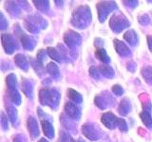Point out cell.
I'll list each match as a JSON object with an SVG mask.
<instances>
[{
  "instance_id": "6da1fadb",
  "label": "cell",
  "mask_w": 152,
  "mask_h": 142,
  "mask_svg": "<svg viewBox=\"0 0 152 142\" xmlns=\"http://www.w3.org/2000/svg\"><path fill=\"white\" fill-rule=\"evenodd\" d=\"M92 15L90 9L87 5H81L76 8L71 16V24L78 28H86L91 22Z\"/></svg>"
},
{
  "instance_id": "7a4b0ae2",
  "label": "cell",
  "mask_w": 152,
  "mask_h": 142,
  "mask_svg": "<svg viewBox=\"0 0 152 142\" xmlns=\"http://www.w3.org/2000/svg\"><path fill=\"white\" fill-rule=\"evenodd\" d=\"M61 99L59 91L55 88H42L39 91V101L42 105H47L53 110H57Z\"/></svg>"
},
{
  "instance_id": "3957f363",
  "label": "cell",
  "mask_w": 152,
  "mask_h": 142,
  "mask_svg": "<svg viewBox=\"0 0 152 142\" xmlns=\"http://www.w3.org/2000/svg\"><path fill=\"white\" fill-rule=\"evenodd\" d=\"M129 26H130L129 21L127 20V18L122 12L114 13L112 17L110 18V21H109V27L116 33L122 32L125 28H129Z\"/></svg>"
},
{
  "instance_id": "277c9868",
  "label": "cell",
  "mask_w": 152,
  "mask_h": 142,
  "mask_svg": "<svg viewBox=\"0 0 152 142\" xmlns=\"http://www.w3.org/2000/svg\"><path fill=\"white\" fill-rule=\"evenodd\" d=\"M117 9V4L113 1H101L97 3V12L100 22L104 23L106 21L109 12Z\"/></svg>"
},
{
  "instance_id": "5b68a950",
  "label": "cell",
  "mask_w": 152,
  "mask_h": 142,
  "mask_svg": "<svg viewBox=\"0 0 152 142\" xmlns=\"http://www.w3.org/2000/svg\"><path fill=\"white\" fill-rule=\"evenodd\" d=\"M15 34L19 38V40L22 43V46L25 49L27 50H32L36 46V40L34 37H32L31 35L26 34L25 32H23V30L20 28L19 25H16L15 28Z\"/></svg>"
},
{
  "instance_id": "8992f818",
  "label": "cell",
  "mask_w": 152,
  "mask_h": 142,
  "mask_svg": "<svg viewBox=\"0 0 152 142\" xmlns=\"http://www.w3.org/2000/svg\"><path fill=\"white\" fill-rule=\"evenodd\" d=\"M64 42L70 50L75 51L82 43V38H81L79 33L75 32L74 30H69L64 34Z\"/></svg>"
},
{
  "instance_id": "52a82bcc",
  "label": "cell",
  "mask_w": 152,
  "mask_h": 142,
  "mask_svg": "<svg viewBox=\"0 0 152 142\" xmlns=\"http://www.w3.org/2000/svg\"><path fill=\"white\" fill-rule=\"evenodd\" d=\"M94 102L97 107L102 109V110H104V109L114 105L115 104V99L112 98V96L107 91H104L95 97Z\"/></svg>"
},
{
  "instance_id": "ba28073f",
  "label": "cell",
  "mask_w": 152,
  "mask_h": 142,
  "mask_svg": "<svg viewBox=\"0 0 152 142\" xmlns=\"http://www.w3.org/2000/svg\"><path fill=\"white\" fill-rule=\"evenodd\" d=\"M82 132L86 137L89 140H98L103 136L102 131L93 124V123H86L82 126Z\"/></svg>"
},
{
  "instance_id": "9c48e42d",
  "label": "cell",
  "mask_w": 152,
  "mask_h": 142,
  "mask_svg": "<svg viewBox=\"0 0 152 142\" xmlns=\"http://www.w3.org/2000/svg\"><path fill=\"white\" fill-rule=\"evenodd\" d=\"M101 121H102V123L104 126H106L107 128H108V129L114 130L115 128L120 126L122 118L117 117L111 112H107V113L103 114Z\"/></svg>"
},
{
  "instance_id": "30bf717a",
  "label": "cell",
  "mask_w": 152,
  "mask_h": 142,
  "mask_svg": "<svg viewBox=\"0 0 152 142\" xmlns=\"http://www.w3.org/2000/svg\"><path fill=\"white\" fill-rule=\"evenodd\" d=\"M2 45L7 54H12L18 49V44L11 34H2Z\"/></svg>"
},
{
  "instance_id": "8fae6325",
  "label": "cell",
  "mask_w": 152,
  "mask_h": 142,
  "mask_svg": "<svg viewBox=\"0 0 152 142\" xmlns=\"http://www.w3.org/2000/svg\"><path fill=\"white\" fill-rule=\"evenodd\" d=\"M65 114L73 120H79L82 116L80 108L73 102H66L65 104Z\"/></svg>"
},
{
  "instance_id": "7c38bea8",
  "label": "cell",
  "mask_w": 152,
  "mask_h": 142,
  "mask_svg": "<svg viewBox=\"0 0 152 142\" xmlns=\"http://www.w3.org/2000/svg\"><path fill=\"white\" fill-rule=\"evenodd\" d=\"M113 45L115 47V50L117 53L120 55L121 57H129L131 56V51L125 43L118 40V39H114L113 40Z\"/></svg>"
},
{
  "instance_id": "4fadbf2b",
  "label": "cell",
  "mask_w": 152,
  "mask_h": 142,
  "mask_svg": "<svg viewBox=\"0 0 152 142\" xmlns=\"http://www.w3.org/2000/svg\"><path fill=\"white\" fill-rule=\"evenodd\" d=\"M26 20L31 23V25H33L35 28H37L38 30L39 28H47L48 27V22L45 20L44 18L41 17L38 14H31V15H28Z\"/></svg>"
},
{
  "instance_id": "5bb4252c",
  "label": "cell",
  "mask_w": 152,
  "mask_h": 142,
  "mask_svg": "<svg viewBox=\"0 0 152 142\" xmlns=\"http://www.w3.org/2000/svg\"><path fill=\"white\" fill-rule=\"evenodd\" d=\"M27 127H28V131L30 133V135L32 138H36L37 136H39V135H40L39 127H38V123L34 117H30L28 118Z\"/></svg>"
},
{
  "instance_id": "9a60e30c",
  "label": "cell",
  "mask_w": 152,
  "mask_h": 142,
  "mask_svg": "<svg viewBox=\"0 0 152 142\" xmlns=\"http://www.w3.org/2000/svg\"><path fill=\"white\" fill-rule=\"evenodd\" d=\"M43 132L48 138H53L54 137V128L52 126L50 120H40Z\"/></svg>"
},
{
  "instance_id": "2e32d148",
  "label": "cell",
  "mask_w": 152,
  "mask_h": 142,
  "mask_svg": "<svg viewBox=\"0 0 152 142\" xmlns=\"http://www.w3.org/2000/svg\"><path fill=\"white\" fill-rule=\"evenodd\" d=\"M74 120H71L69 117H68L66 114H62L60 116V122L62 123L66 130H69V132H76L77 131V126L75 125V123L73 122Z\"/></svg>"
},
{
  "instance_id": "e0dca14e",
  "label": "cell",
  "mask_w": 152,
  "mask_h": 142,
  "mask_svg": "<svg viewBox=\"0 0 152 142\" xmlns=\"http://www.w3.org/2000/svg\"><path fill=\"white\" fill-rule=\"evenodd\" d=\"M124 39L132 46H136L139 44V37H138V34L135 32L134 30H127L125 34H124Z\"/></svg>"
},
{
  "instance_id": "ac0fdd59",
  "label": "cell",
  "mask_w": 152,
  "mask_h": 142,
  "mask_svg": "<svg viewBox=\"0 0 152 142\" xmlns=\"http://www.w3.org/2000/svg\"><path fill=\"white\" fill-rule=\"evenodd\" d=\"M6 9L8 12L11 14V16L12 17H18L21 14V9L20 6L17 5V2L13 1H9L6 3Z\"/></svg>"
},
{
  "instance_id": "d6986e66",
  "label": "cell",
  "mask_w": 152,
  "mask_h": 142,
  "mask_svg": "<svg viewBox=\"0 0 152 142\" xmlns=\"http://www.w3.org/2000/svg\"><path fill=\"white\" fill-rule=\"evenodd\" d=\"M14 63H15V64L19 68L24 71H28V67H30V64H28L27 58L22 54L15 55V57H14Z\"/></svg>"
},
{
  "instance_id": "ffe728a7",
  "label": "cell",
  "mask_w": 152,
  "mask_h": 142,
  "mask_svg": "<svg viewBox=\"0 0 152 142\" xmlns=\"http://www.w3.org/2000/svg\"><path fill=\"white\" fill-rule=\"evenodd\" d=\"M7 109V113H8V117L11 120L12 124L16 127L18 125V115H17V110L14 108L11 104H7L6 105Z\"/></svg>"
},
{
  "instance_id": "44dd1931",
  "label": "cell",
  "mask_w": 152,
  "mask_h": 142,
  "mask_svg": "<svg viewBox=\"0 0 152 142\" xmlns=\"http://www.w3.org/2000/svg\"><path fill=\"white\" fill-rule=\"evenodd\" d=\"M22 90L23 93L25 94V96L28 98L32 99L33 97V83L30 80L23 79L22 80Z\"/></svg>"
},
{
  "instance_id": "7402d4cb",
  "label": "cell",
  "mask_w": 152,
  "mask_h": 142,
  "mask_svg": "<svg viewBox=\"0 0 152 142\" xmlns=\"http://www.w3.org/2000/svg\"><path fill=\"white\" fill-rule=\"evenodd\" d=\"M131 111V103L128 99L125 98L122 99V101L119 104L118 107V112L121 114L122 116H126L128 113Z\"/></svg>"
},
{
  "instance_id": "603a6c76",
  "label": "cell",
  "mask_w": 152,
  "mask_h": 142,
  "mask_svg": "<svg viewBox=\"0 0 152 142\" xmlns=\"http://www.w3.org/2000/svg\"><path fill=\"white\" fill-rule=\"evenodd\" d=\"M46 71L55 80H59L60 77H61L59 67L54 63H50L49 64H48L47 67H46Z\"/></svg>"
},
{
  "instance_id": "cb8c5ba5",
  "label": "cell",
  "mask_w": 152,
  "mask_h": 142,
  "mask_svg": "<svg viewBox=\"0 0 152 142\" xmlns=\"http://www.w3.org/2000/svg\"><path fill=\"white\" fill-rule=\"evenodd\" d=\"M68 97L73 103L75 104H80L83 102V97L79 92L75 91L72 88L68 89Z\"/></svg>"
},
{
  "instance_id": "d4e9b609",
  "label": "cell",
  "mask_w": 152,
  "mask_h": 142,
  "mask_svg": "<svg viewBox=\"0 0 152 142\" xmlns=\"http://www.w3.org/2000/svg\"><path fill=\"white\" fill-rule=\"evenodd\" d=\"M98 68H99V71H100V73H101V75L104 76V77H106V78L111 79V78L114 77V75H115L114 69L108 64L100 65Z\"/></svg>"
},
{
  "instance_id": "484cf974",
  "label": "cell",
  "mask_w": 152,
  "mask_h": 142,
  "mask_svg": "<svg viewBox=\"0 0 152 142\" xmlns=\"http://www.w3.org/2000/svg\"><path fill=\"white\" fill-rule=\"evenodd\" d=\"M47 52H48V55H49L52 60H54L56 62H63V58H62L60 51L58 50L57 47H52V46H49L47 49Z\"/></svg>"
},
{
  "instance_id": "4316f807",
  "label": "cell",
  "mask_w": 152,
  "mask_h": 142,
  "mask_svg": "<svg viewBox=\"0 0 152 142\" xmlns=\"http://www.w3.org/2000/svg\"><path fill=\"white\" fill-rule=\"evenodd\" d=\"M95 56L98 60H100L106 64H108L110 63V58H109L108 54L107 53V50L104 49H97V50L95 51Z\"/></svg>"
},
{
  "instance_id": "83f0119b",
  "label": "cell",
  "mask_w": 152,
  "mask_h": 142,
  "mask_svg": "<svg viewBox=\"0 0 152 142\" xmlns=\"http://www.w3.org/2000/svg\"><path fill=\"white\" fill-rule=\"evenodd\" d=\"M8 93H9V99H11V101L14 104H16V105H20L21 96L17 91V89H10L8 90Z\"/></svg>"
},
{
  "instance_id": "f1b7e54d",
  "label": "cell",
  "mask_w": 152,
  "mask_h": 142,
  "mask_svg": "<svg viewBox=\"0 0 152 142\" xmlns=\"http://www.w3.org/2000/svg\"><path fill=\"white\" fill-rule=\"evenodd\" d=\"M30 63H31V66L34 69V71L36 72V74L38 76H42L43 74L45 73V69H44V65H43L37 59L36 60H33L31 59L30 60Z\"/></svg>"
},
{
  "instance_id": "f546056e",
  "label": "cell",
  "mask_w": 152,
  "mask_h": 142,
  "mask_svg": "<svg viewBox=\"0 0 152 142\" xmlns=\"http://www.w3.org/2000/svg\"><path fill=\"white\" fill-rule=\"evenodd\" d=\"M140 118L142 121V123L145 125L147 128H152V117H151V113L146 112V111H142L140 113Z\"/></svg>"
},
{
  "instance_id": "4dcf8cb0",
  "label": "cell",
  "mask_w": 152,
  "mask_h": 142,
  "mask_svg": "<svg viewBox=\"0 0 152 142\" xmlns=\"http://www.w3.org/2000/svg\"><path fill=\"white\" fill-rule=\"evenodd\" d=\"M141 72L146 83L152 85V66H145L142 68Z\"/></svg>"
},
{
  "instance_id": "1f68e13d",
  "label": "cell",
  "mask_w": 152,
  "mask_h": 142,
  "mask_svg": "<svg viewBox=\"0 0 152 142\" xmlns=\"http://www.w3.org/2000/svg\"><path fill=\"white\" fill-rule=\"evenodd\" d=\"M6 83H7V86L8 90L10 89H16L17 88V80H16V76L13 73H11L7 76L6 78Z\"/></svg>"
},
{
  "instance_id": "d6a6232c",
  "label": "cell",
  "mask_w": 152,
  "mask_h": 142,
  "mask_svg": "<svg viewBox=\"0 0 152 142\" xmlns=\"http://www.w3.org/2000/svg\"><path fill=\"white\" fill-rule=\"evenodd\" d=\"M33 4H35V7L41 12H48L50 9L49 1H33Z\"/></svg>"
},
{
  "instance_id": "836d02e7",
  "label": "cell",
  "mask_w": 152,
  "mask_h": 142,
  "mask_svg": "<svg viewBox=\"0 0 152 142\" xmlns=\"http://www.w3.org/2000/svg\"><path fill=\"white\" fill-rule=\"evenodd\" d=\"M60 140H61V142H85L81 138H79L77 140L74 139V138H72V136L70 135L66 134V133H64V132L60 134Z\"/></svg>"
},
{
  "instance_id": "e575fe53",
  "label": "cell",
  "mask_w": 152,
  "mask_h": 142,
  "mask_svg": "<svg viewBox=\"0 0 152 142\" xmlns=\"http://www.w3.org/2000/svg\"><path fill=\"white\" fill-rule=\"evenodd\" d=\"M89 75L95 80H101L102 79V75L100 73L99 68L95 67V66H92V67L89 68Z\"/></svg>"
},
{
  "instance_id": "d590c367",
  "label": "cell",
  "mask_w": 152,
  "mask_h": 142,
  "mask_svg": "<svg viewBox=\"0 0 152 142\" xmlns=\"http://www.w3.org/2000/svg\"><path fill=\"white\" fill-rule=\"evenodd\" d=\"M47 56H48L47 50H44V49L38 50V52H37V60L39 61L42 64H44V62L48 59Z\"/></svg>"
},
{
  "instance_id": "8d00e7d4",
  "label": "cell",
  "mask_w": 152,
  "mask_h": 142,
  "mask_svg": "<svg viewBox=\"0 0 152 142\" xmlns=\"http://www.w3.org/2000/svg\"><path fill=\"white\" fill-rule=\"evenodd\" d=\"M138 21L142 26H147L148 24H150L151 20H150V17L147 15V14H142L139 17H138Z\"/></svg>"
},
{
  "instance_id": "74e56055",
  "label": "cell",
  "mask_w": 152,
  "mask_h": 142,
  "mask_svg": "<svg viewBox=\"0 0 152 142\" xmlns=\"http://www.w3.org/2000/svg\"><path fill=\"white\" fill-rule=\"evenodd\" d=\"M142 108H144V111L151 113L152 104H151V101H149V99L147 98V95H146V97H145V99L144 101H142Z\"/></svg>"
},
{
  "instance_id": "f35d334b",
  "label": "cell",
  "mask_w": 152,
  "mask_h": 142,
  "mask_svg": "<svg viewBox=\"0 0 152 142\" xmlns=\"http://www.w3.org/2000/svg\"><path fill=\"white\" fill-rule=\"evenodd\" d=\"M1 125H2V129L4 131H7L9 129V120H8V116H6L5 114L2 112L1 113Z\"/></svg>"
},
{
  "instance_id": "ab89813d",
  "label": "cell",
  "mask_w": 152,
  "mask_h": 142,
  "mask_svg": "<svg viewBox=\"0 0 152 142\" xmlns=\"http://www.w3.org/2000/svg\"><path fill=\"white\" fill-rule=\"evenodd\" d=\"M112 92L114 93V95H116V96L120 97L124 94V88L121 86V85L119 84H115L112 86Z\"/></svg>"
},
{
  "instance_id": "60d3db41",
  "label": "cell",
  "mask_w": 152,
  "mask_h": 142,
  "mask_svg": "<svg viewBox=\"0 0 152 142\" xmlns=\"http://www.w3.org/2000/svg\"><path fill=\"white\" fill-rule=\"evenodd\" d=\"M0 17H1V19H0V27H1V30H4L8 28V22L6 20V18H5L3 12L0 13Z\"/></svg>"
},
{
  "instance_id": "b9f144b4",
  "label": "cell",
  "mask_w": 152,
  "mask_h": 142,
  "mask_svg": "<svg viewBox=\"0 0 152 142\" xmlns=\"http://www.w3.org/2000/svg\"><path fill=\"white\" fill-rule=\"evenodd\" d=\"M136 67H137V64L133 61H129L126 64V68L131 73H134L135 72V71H136Z\"/></svg>"
},
{
  "instance_id": "7bdbcfd3",
  "label": "cell",
  "mask_w": 152,
  "mask_h": 142,
  "mask_svg": "<svg viewBox=\"0 0 152 142\" xmlns=\"http://www.w3.org/2000/svg\"><path fill=\"white\" fill-rule=\"evenodd\" d=\"M123 3L124 4H128L127 6L130 7V8H133V9L138 6V2L137 1H124Z\"/></svg>"
},
{
  "instance_id": "ee69618b",
  "label": "cell",
  "mask_w": 152,
  "mask_h": 142,
  "mask_svg": "<svg viewBox=\"0 0 152 142\" xmlns=\"http://www.w3.org/2000/svg\"><path fill=\"white\" fill-rule=\"evenodd\" d=\"M147 43H148L149 49L152 51V36H147Z\"/></svg>"
},
{
  "instance_id": "f6af8a7d",
  "label": "cell",
  "mask_w": 152,
  "mask_h": 142,
  "mask_svg": "<svg viewBox=\"0 0 152 142\" xmlns=\"http://www.w3.org/2000/svg\"><path fill=\"white\" fill-rule=\"evenodd\" d=\"M13 142H23V139L21 138V136L17 135L13 138Z\"/></svg>"
},
{
  "instance_id": "bcb514c9",
  "label": "cell",
  "mask_w": 152,
  "mask_h": 142,
  "mask_svg": "<svg viewBox=\"0 0 152 142\" xmlns=\"http://www.w3.org/2000/svg\"><path fill=\"white\" fill-rule=\"evenodd\" d=\"M38 142H49V141H48L46 138H40V139H39V141H38Z\"/></svg>"
}]
</instances>
